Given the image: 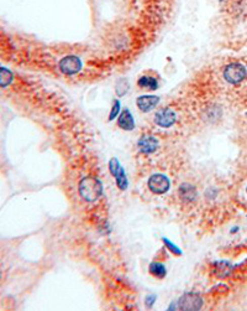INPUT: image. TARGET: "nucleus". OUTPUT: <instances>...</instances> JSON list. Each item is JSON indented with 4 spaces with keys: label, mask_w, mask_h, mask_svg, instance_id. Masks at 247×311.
I'll use <instances>...</instances> for the list:
<instances>
[{
    "label": "nucleus",
    "mask_w": 247,
    "mask_h": 311,
    "mask_svg": "<svg viewBox=\"0 0 247 311\" xmlns=\"http://www.w3.org/2000/svg\"><path fill=\"white\" fill-rule=\"evenodd\" d=\"M224 81L231 86H238L247 80V67L240 61H231L223 68Z\"/></svg>",
    "instance_id": "1"
},
{
    "label": "nucleus",
    "mask_w": 247,
    "mask_h": 311,
    "mask_svg": "<svg viewBox=\"0 0 247 311\" xmlns=\"http://www.w3.org/2000/svg\"><path fill=\"white\" fill-rule=\"evenodd\" d=\"M154 122L162 129H169L178 122V113L172 107H163L155 113Z\"/></svg>",
    "instance_id": "3"
},
{
    "label": "nucleus",
    "mask_w": 247,
    "mask_h": 311,
    "mask_svg": "<svg viewBox=\"0 0 247 311\" xmlns=\"http://www.w3.org/2000/svg\"><path fill=\"white\" fill-rule=\"evenodd\" d=\"M171 187L168 177L162 174H155L150 177L149 180V188L156 195H162L166 193Z\"/></svg>",
    "instance_id": "6"
},
{
    "label": "nucleus",
    "mask_w": 247,
    "mask_h": 311,
    "mask_svg": "<svg viewBox=\"0 0 247 311\" xmlns=\"http://www.w3.org/2000/svg\"><path fill=\"white\" fill-rule=\"evenodd\" d=\"M202 306V298L194 293L184 294L182 298H179L178 307L180 310H201Z\"/></svg>",
    "instance_id": "9"
},
{
    "label": "nucleus",
    "mask_w": 247,
    "mask_h": 311,
    "mask_svg": "<svg viewBox=\"0 0 247 311\" xmlns=\"http://www.w3.org/2000/svg\"><path fill=\"white\" fill-rule=\"evenodd\" d=\"M109 170H110V174H112L113 176L116 179V185H118V187L123 191L126 190L127 186H129V181H127L126 174H125L123 166L120 165V163H119L118 159L114 158V159L110 160Z\"/></svg>",
    "instance_id": "7"
},
{
    "label": "nucleus",
    "mask_w": 247,
    "mask_h": 311,
    "mask_svg": "<svg viewBox=\"0 0 247 311\" xmlns=\"http://www.w3.org/2000/svg\"><path fill=\"white\" fill-rule=\"evenodd\" d=\"M155 299H156V296L155 295H152V296H147V300H146V305L147 306H152V305H154V302H155Z\"/></svg>",
    "instance_id": "19"
},
{
    "label": "nucleus",
    "mask_w": 247,
    "mask_h": 311,
    "mask_svg": "<svg viewBox=\"0 0 247 311\" xmlns=\"http://www.w3.org/2000/svg\"><path fill=\"white\" fill-rule=\"evenodd\" d=\"M149 269H150V273H151L154 277L158 278V279H163V278L167 276V269H166L165 265L161 264V263H157V262L151 263L149 266Z\"/></svg>",
    "instance_id": "14"
},
{
    "label": "nucleus",
    "mask_w": 247,
    "mask_h": 311,
    "mask_svg": "<svg viewBox=\"0 0 247 311\" xmlns=\"http://www.w3.org/2000/svg\"><path fill=\"white\" fill-rule=\"evenodd\" d=\"M79 195L83 200L88 202L96 201L103 193V185L95 177H84L82 181L79 182Z\"/></svg>",
    "instance_id": "2"
},
{
    "label": "nucleus",
    "mask_w": 247,
    "mask_h": 311,
    "mask_svg": "<svg viewBox=\"0 0 247 311\" xmlns=\"http://www.w3.org/2000/svg\"><path fill=\"white\" fill-rule=\"evenodd\" d=\"M118 127L125 130V132H131V130L135 129L136 124L134 115L131 114L129 109H124L120 112V114L118 116Z\"/></svg>",
    "instance_id": "11"
},
{
    "label": "nucleus",
    "mask_w": 247,
    "mask_h": 311,
    "mask_svg": "<svg viewBox=\"0 0 247 311\" xmlns=\"http://www.w3.org/2000/svg\"><path fill=\"white\" fill-rule=\"evenodd\" d=\"M163 242H165L166 247H167V248L169 249V251L172 252V253H173V254H176V255H182V251H180V249L178 248V247H177V246H174L173 243H172V242H169V241L167 240V238H163Z\"/></svg>",
    "instance_id": "18"
},
{
    "label": "nucleus",
    "mask_w": 247,
    "mask_h": 311,
    "mask_svg": "<svg viewBox=\"0 0 247 311\" xmlns=\"http://www.w3.org/2000/svg\"><path fill=\"white\" fill-rule=\"evenodd\" d=\"M179 196L183 201H193L196 199V190L191 185L184 184L179 187Z\"/></svg>",
    "instance_id": "13"
},
{
    "label": "nucleus",
    "mask_w": 247,
    "mask_h": 311,
    "mask_svg": "<svg viewBox=\"0 0 247 311\" xmlns=\"http://www.w3.org/2000/svg\"><path fill=\"white\" fill-rule=\"evenodd\" d=\"M14 81V74L5 67H0V88H5L10 86Z\"/></svg>",
    "instance_id": "15"
},
{
    "label": "nucleus",
    "mask_w": 247,
    "mask_h": 311,
    "mask_svg": "<svg viewBox=\"0 0 247 311\" xmlns=\"http://www.w3.org/2000/svg\"><path fill=\"white\" fill-rule=\"evenodd\" d=\"M130 91V83L126 79L119 80L115 85V92L119 97H124Z\"/></svg>",
    "instance_id": "16"
},
{
    "label": "nucleus",
    "mask_w": 247,
    "mask_h": 311,
    "mask_svg": "<svg viewBox=\"0 0 247 311\" xmlns=\"http://www.w3.org/2000/svg\"><path fill=\"white\" fill-rule=\"evenodd\" d=\"M223 10L234 20H246L247 0H226L223 4Z\"/></svg>",
    "instance_id": "4"
},
{
    "label": "nucleus",
    "mask_w": 247,
    "mask_h": 311,
    "mask_svg": "<svg viewBox=\"0 0 247 311\" xmlns=\"http://www.w3.org/2000/svg\"><path fill=\"white\" fill-rule=\"evenodd\" d=\"M120 110H121L120 101H119V99H115V101H114L113 107H112V110H110V113H109V116H108V121L112 122L115 118H118L119 114H120Z\"/></svg>",
    "instance_id": "17"
},
{
    "label": "nucleus",
    "mask_w": 247,
    "mask_h": 311,
    "mask_svg": "<svg viewBox=\"0 0 247 311\" xmlns=\"http://www.w3.org/2000/svg\"><path fill=\"white\" fill-rule=\"evenodd\" d=\"M137 86L141 90L154 92V91H157L160 88V81H158L157 77L152 76V74H142L137 80Z\"/></svg>",
    "instance_id": "12"
},
{
    "label": "nucleus",
    "mask_w": 247,
    "mask_h": 311,
    "mask_svg": "<svg viewBox=\"0 0 247 311\" xmlns=\"http://www.w3.org/2000/svg\"><path fill=\"white\" fill-rule=\"evenodd\" d=\"M158 103H160V97L151 96V94H145V96H141L136 99V105L143 113L151 112L152 109L157 107Z\"/></svg>",
    "instance_id": "10"
},
{
    "label": "nucleus",
    "mask_w": 247,
    "mask_h": 311,
    "mask_svg": "<svg viewBox=\"0 0 247 311\" xmlns=\"http://www.w3.org/2000/svg\"><path fill=\"white\" fill-rule=\"evenodd\" d=\"M225 2H226V0H219V3H220V4H224Z\"/></svg>",
    "instance_id": "20"
},
{
    "label": "nucleus",
    "mask_w": 247,
    "mask_h": 311,
    "mask_svg": "<svg viewBox=\"0 0 247 311\" xmlns=\"http://www.w3.org/2000/svg\"><path fill=\"white\" fill-rule=\"evenodd\" d=\"M82 61L76 55H68V56L63 57L60 62V69L62 73L68 74H77L82 69Z\"/></svg>",
    "instance_id": "5"
},
{
    "label": "nucleus",
    "mask_w": 247,
    "mask_h": 311,
    "mask_svg": "<svg viewBox=\"0 0 247 311\" xmlns=\"http://www.w3.org/2000/svg\"><path fill=\"white\" fill-rule=\"evenodd\" d=\"M137 148L143 154H152L160 148V140L155 135L143 134L138 139Z\"/></svg>",
    "instance_id": "8"
}]
</instances>
